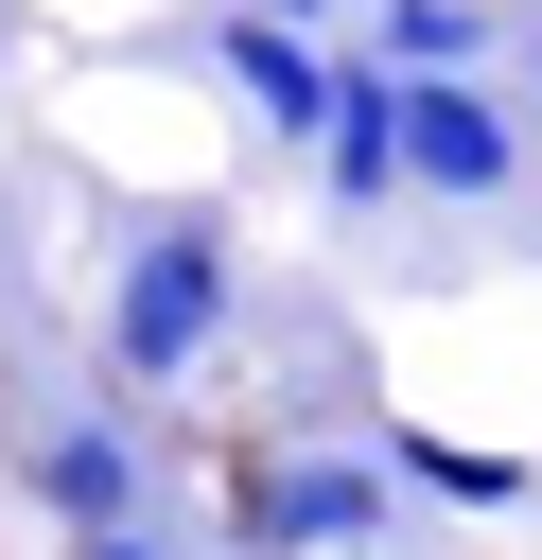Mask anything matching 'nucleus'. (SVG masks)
Here are the masks:
<instances>
[{"label":"nucleus","instance_id":"obj_4","mask_svg":"<svg viewBox=\"0 0 542 560\" xmlns=\"http://www.w3.org/2000/svg\"><path fill=\"white\" fill-rule=\"evenodd\" d=\"M210 70L262 105V140H315V122H332V88H350V70L315 52V18H262V0H227V18H210Z\"/></svg>","mask_w":542,"mask_h":560},{"label":"nucleus","instance_id":"obj_5","mask_svg":"<svg viewBox=\"0 0 542 560\" xmlns=\"http://www.w3.org/2000/svg\"><path fill=\"white\" fill-rule=\"evenodd\" d=\"M35 490H52V525H70V542L140 525V420H52V438H35Z\"/></svg>","mask_w":542,"mask_h":560},{"label":"nucleus","instance_id":"obj_9","mask_svg":"<svg viewBox=\"0 0 542 560\" xmlns=\"http://www.w3.org/2000/svg\"><path fill=\"white\" fill-rule=\"evenodd\" d=\"M70 560H157V542H140V525H105V542H70Z\"/></svg>","mask_w":542,"mask_h":560},{"label":"nucleus","instance_id":"obj_2","mask_svg":"<svg viewBox=\"0 0 542 560\" xmlns=\"http://www.w3.org/2000/svg\"><path fill=\"white\" fill-rule=\"evenodd\" d=\"M227 542H245V560L385 542V472H350V455H227Z\"/></svg>","mask_w":542,"mask_h":560},{"label":"nucleus","instance_id":"obj_6","mask_svg":"<svg viewBox=\"0 0 542 560\" xmlns=\"http://www.w3.org/2000/svg\"><path fill=\"white\" fill-rule=\"evenodd\" d=\"M315 175H332V210H385V192H402V70H350V88H332Z\"/></svg>","mask_w":542,"mask_h":560},{"label":"nucleus","instance_id":"obj_7","mask_svg":"<svg viewBox=\"0 0 542 560\" xmlns=\"http://www.w3.org/2000/svg\"><path fill=\"white\" fill-rule=\"evenodd\" d=\"M385 455H402L420 490H455V508H507V490H525V455H472V438H420V420H385Z\"/></svg>","mask_w":542,"mask_h":560},{"label":"nucleus","instance_id":"obj_3","mask_svg":"<svg viewBox=\"0 0 542 560\" xmlns=\"http://www.w3.org/2000/svg\"><path fill=\"white\" fill-rule=\"evenodd\" d=\"M507 175H525V122H507L472 70H402V192H437V210H507Z\"/></svg>","mask_w":542,"mask_h":560},{"label":"nucleus","instance_id":"obj_1","mask_svg":"<svg viewBox=\"0 0 542 560\" xmlns=\"http://www.w3.org/2000/svg\"><path fill=\"white\" fill-rule=\"evenodd\" d=\"M210 332H227V228L210 210H140L122 262H105V368L122 385H175Z\"/></svg>","mask_w":542,"mask_h":560},{"label":"nucleus","instance_id":"obj_8","mask_svg":"<svg viewBox=\"0 0 542 560\" xmlns=\"http://www.w3.org/2000/svg\"><path fill=\"white\" fill-rule=\"evenodd\" d=\"M472 52H490L472 0H385V70H472Z\"/></svg>","mask_w":542,"mask_h":560},{"label":"nucleus","instance_id":"obj_10","mask_svg":"<svg viewBox=\"0 0 542 560\" xmlns=\"http://www.w3.org/2000/svg\"><path fill=\"white\" fill-rule=\"evenodd\" d=\"M262 18H332V0H262Z\"/></svg>","mask_w":542,"mask_h":560}]
</instances>
